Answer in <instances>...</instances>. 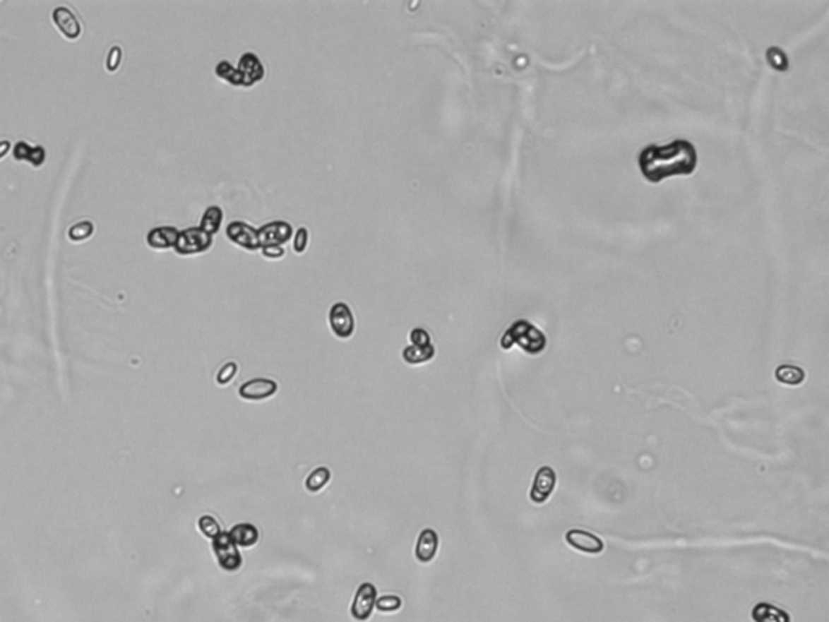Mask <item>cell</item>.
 <instances>
[{"label":"cell","instance_id":"obj_1","mask_svg":"<svg viewBox=\"0 0 829 622\" xmlns=\"http://www.w3.org/2000/svg\"><path fill=\"white\" fill-rule=\"evenodd\" d=\"M698 166V154L693 143L676 140L667 146L651 145L640 152L638 167L651 184H660L667 177L692 175Z\"/></svg>","mask_w":829,"mask_h":622},{"label":"cell","instance_id":"obj_2","mask_svg":"<svg viewBox=\"0 0 829 622\" xmlns=\"http://www.w3.org/2000/svg\"><path fill=\"white\" fill-rule=\"evenodd\" d=\"M513 345H518L528 355H539L548 345V339L535 324L527 319H518L501 337V347L504 350H511Z\"/></svg>","mask_w":829,"mask_h":622},{"label":"cell","instance_id":"obj_3","mask_svg":"<svg viewBox=\"0 0 829 622\" xmlns=\"http://www.w3.org/2000/svg\"><path fill=\"white\" fill-rule=\"evenodd\" d=\"M214 237L208 235L200 227H190L181 230L177 239V244L174 250L181 256H191L200 255V253L208 251L213 246Z\"/></svg>","mask_w":829,"mask_h":622},{"label":"cell","instance_id":"obj_4","mask_svg":"<svg viewBox=\"0 0 829 622\" xmlns=\"http://www.w3.org/2000/svg\"><path fill=\"white\" fill-rule=\"evenodd\" d=\"M213 549L215 558H217L219 566L224 570L234 572L240 569L241 566V556L239 551V546L234 543L229 532H220L217 537L213 539Z\"/></svg>","mask_w":829,"mask_h":622},{"label":"cell","instance_id":"obj_5","mask_svg":"<svg viewBox=\"0 0 829 622\" xmlns=\"http://www.w3.org/2000/svg\"><path fill=\"white\" fill-rule=\"evenodd\" d=\"M556 486H557V475H556L554 469H552V467H549V465L539 467L538 472H536V475H535V480L532 484V489H530L528 498L536 506L544 504L546 501L552 496Z\"/></svg>","mask_w":829,"mask_h":622},{"label":"cell","instance_id":"obj_6","mask_svg":"<svg viewBox=\"0 0 829 622\" xmlns=\"http://www.w3.org/2000/svg\"><path fill=\"white\" fill-rule=\"evenodd\" d=\"M376 599H378V590H376V587L373 585V583H369V582L362 583V585L358 587L355 598H353V603H352L350 611H352L353 619L364 622L371 618L373 609L376 606Z\"/></svg>","mask_w":829,"mask_h":622},{"label":"cell","instance_id":"obj_7","mask_svg":"<svg viewBox=\"0 0 829 622\" xmlns=\"http://www.w3.org/2000/svg\"><path fill=\"white\" fill-rule=\"evenodd\" d=\"M329 324L333 333L339 339H348L355 333V318L350 306L342 301H337L329 310Z\"/></svg>","mask_w":829,"mask_h":622},{"label":"cell","instance_id":"obj_8","mask_svg":"<svg viewBox=\"0 0 829 622\" xmlns=\"http://www.w3.org/2000/svg\"><path fill=\"white\" fill-rule=\"evenodd\" d=\"M225 235H227V239L232 241V244H235L237 246H240V249H243V250H246V251L261 250V246H259V240H258V229H253L251 225H248L246 222L232 221L227 225V229H225Z\"/></svg>","mask_w":829,"mask_h":622},{"label":"cell","instance_id":"obj_9","mask_svg":"<svg viewBox=\"0 0 829 622\" xmlns=\"http://www.w3.org/2000/svg\"><path fill=\"white\" fill-rule=\"evenodd\" d=\"M292 225L285 221H273L258 229L259 246H282L292 239Z\"/></svg>","mask_w":829,"mask_h":622},{"label":"cell","instance_id":"obj_10","mask_svg":"<svg viewBox=\"0 0 829 622\" xmlns=\"http://www.w3.org/2000/svg\"><path fill=\"white\" fill-rule=\"evenodd\" d=\"M566 542L571 548L583 554H601L604 551L606 544L600 537L582 528H572L566 533Z\"/></svg>","mask_w":829,"mask_h":622},{"label":"cell","instance_id":"obj_11","mask_svg":"<svg viewBox=\"0 0 829 622\" xmlns=\"http://www.w3.org/2000/svg\"><path fill=\"white\" fill-rule=\"evenodd\" d=\"M237 70H239L241 78V88H250L259 83L264 78V75H266L263 62L253 52L243 54L239 60V65H237Z\"/></svg>","mask_w":829,"mask_h":622},{"label":"cell","instance_id":"obj_12","mask_svg":"<svg viewBox=\"0 0 829 622\" xmlns=\"http://www.w3.org/2000/svg\"><path fill=\"white\" fill-rule=\"evenodd\" d=\"M52 20H54V25L57 26V30L62 32V36L67 37V40L75 41L81 36V31H83L81 21L78 20V16L71 12L70 8L64 7V5L54 8Z\"/></svg>","mask_w":829,"mask_h":622},{"label":"cell","instance_id":"obj_13","mask_svg":"<svg viewBox=\"0 0 829 622\" xmlns=\"http://www.w3.org/2000/svg\"><path fill=\"white\" fill-rule=\"evenodd\" d=\"M278 383L268 378H256L251 381H246L241 384L239 389V395L245 400H264L273 397L278 393Z\"/></svg>","mask_w":829,"mask_h":622},{"label":"cell","instance_id":"obj_14","mask_svg":"<svg viewBox=\"0 0 829 622\" xmlns=\"http://www.w3.org/2000/svg\"><path fill=\"white\" fill-rule=\"evenodd\" d=\"M438 548H439L438 533H436L433 528H424V530L419 533V537H418L415 554H417V559L419 561V563H431V561L436 558Z\"/></svg>","mask_w":829,"mask_h":622},{"label":"cell","instance_id":"obj_15","mask_svg":"<svg viewBox=\"0 0 829 622\" xmlns=\"http://www.w3.org/2000/svg\"><path fill=\"white\" fill-rule=\"evenodd\" d=\"M179 234H180V230H177L175 227H170V225H162V227H156V229L149 230L148 235H146V241H148V245L154 250H169V249H174L175 246L177 239H179Z\"/></svg>","mask_w":829,"mask_h":622},{"label":"cell","instance_id":"obj_16","mask_svg":"<svg viewBox=\"0 0 829 622\" xmlns=\"http://www.w3.org/2000/svg\"><path fill=\"white\" fill-rule=\"evenodd\" d=\"M13 157L16 161H26L31 166L41 167L46 161V150L42 146H30L26 141H18L13 148Z\"/></svg>","mask_w":829,"mask_h":622},{"label":"cell","instance_id":"obj_17","mask_svg":"<svg viewBox=\"0 0 829 622\" xmlns=\"http://www.w3.org/2000/svg\"><path fill=\"white\" fill-rule=\"evenodd\" d=\"M753 622H790V616L786 611L771 603H758L751 609Z\"/></svg>","mask_w":829,"mask_h":622},{"label":"cell","instance_id":"obj_18","mask_svg":"<svg viewBox=\"0 0 829 622\" xmlns=\"http://www.w3.org/2000/svg\"><path fill=\"white\" fill-rule=\"evenodd\" d=\"M229 533H230L232 539H234V543L239 548H251L258 543V539H259L258 528L251 524L235 525Z\"/></svg>","mask_w":829,"mask_h":622},{"label":"cell","instance_id":"obj_19","mask_svg":"<svg viewBox=\"0 0 829 622\" xmlns=\"http://www.w3.org/2000/svg\"><path fill=\"white\" fill-rule=\"evenodd\" d=\"M222 221H224L222 209H220L219 206H209L206 211H204L201 222H200V225H198V227L204 230V232H206L208 235L214 237L215 234L219 232L220 225H222Z\"/></svg>","mask_w":829,"mask_h":622},{"label":"cell","instance_id":"obj_20","mask_svg":"<svg viewBox=\"0 0 829 622\" xmlns=\"http://www.w3.org/2000/svg\"><path fill=\"white\" fill-rule=\"evenodd\" d=\"M776 381L786 384V386H799L805 381V371L795 365H781L775 371Z\"/></svg>","mask_w":829,"mask_h":622},{"label":"cell","instance_id":"obj_21","mask_svg":"<svg viewBox=\"0 0 829 622\" xmlns=\"http://www.w3.org/2000/svg\"><path fill=\"white\" fill-rule=\"evenodd\" d=\"M436 355V350H434V345H428V347H417V345H408L403 349V360L407 363H410V365H419V363H427L431 359H434Z\"/></svg>","mask_w":829,"mask_h":622},{"label":"cell","instance_id":"obj_22","mask_svg":"<svg viewBox=\"0 0 829 622\" xmlns=\"http://www.w3.org/2000/svg\"><path fill=\"white\" fill-rule=\"evenodd\" d=\"M330 480V470L328 467H319L313 470L306 478V489L309 493H319Z\"/></svg>","mask_w":829,"mask_h":622},{"label":"cell","instance_id":"obj_23","mask_svg":"<svg viewBox=\"0 0 829 622\" xmlns=\"http://www.w3.org/2000/svg\"><path fill=\"white\" fill-rule=\"evenodd\" d=\"M215 75H217L219 80L225 81V83L229 85H234V86H241V78H240V73L237 67H234L227 60H222V62H219L215 65Z\"/></svg>","mask_w":829,"mask_h":622},{"label":"cell","instance_id":"obj_24","mask_svg":"<svg viewBox=\"0 0 829 622\" xmlns=\"http://www.w3.org/2000/svg\"><path fill=\"white\" fill-rule=\"evenodd\" d=\"M94 234V224L91 221H81L68 229V239L71 241H85Z\"/></svg>","mask_w":829,"mask_h":622},{"label":"cell","instance_id":"obj_25","mask_svg":"<svg viewBox=\"0 0 829 622\" xmlns=\"http://www.w3.org/2000/svg\"><path fill=\"white\" fill-rule=\"evenodd\" d=\"M376 608L381 613H394V611H399L402 608V599L397 594H384V597L376 599Z\"/></svg>","mask_w":829,"mask_h":622},{"label":"cell","instance_id":"obj_26","mask_svg":"<svg viewBox=\"0 0 829 622\" xmlns=\"http://www.w3.org/2000/svg\"><path fill=\"white\" fill-rule=\"evenodd\" d=\"M198 527H200V530L204 537H208L211 539H214L220 532H222L217 524V520H215L214 517H211V515L200 517V520H198Z\"/></svg>","mask_w":829,"mask_h":622},{"label":"cell","instance_id":"obj_27","mask_svg":"<svg viewBox=\"0 0 829 622\" xmlns=\"http://www.w3.org/2000/svg\"><path fill=\"white\" fill-rule=\"evenodd\" d=\"M237 371H239V366H237L235 361L225 363V365L220 368L219 373H217V383L220 384V386H225V384H229L232 379L235 378Z\"/></svg>","mask_w":829,"mask_h":622},{"label":"cell","instance_id":"obj_28","mask_svg":"<svg viewBox=\"0 0 829 622\" xmlns=\"http://www.w3.org/2000/svg\"><path fill=\"white\" fill-rule=\"evenodd\" d=\"M768 62L777 70H787V57L781 49L771 47L770 51H768Z\"/></svg>","mask_w":829,"mask_h":622},{"label":"cell","instance_id":"obj_29","mask_svg":"<svg viewBox=\"0 0 829 622\" xmlns=\"http://www.w3.org/2000/svg\"><path fill=\"white\" fill-rule=\"evenodd\" d=\"M308 241H309V232L306 227H300L295 232L294 235V251L298 253V255H302V253H305L308 249Z\"/></svg>","mask_w":829,"mask_h":622},{"label":"cell","instance_id":"obj_30","mask_svg":"<svg viewBox=\"0 0 829 622\" xmlns=\"http://www.w3.org/2000/svg\"><path fill=\"white\" fill-rule=\"evenodd\" d=\"M410 340H412V345H417V347H428V345H433L431 344V335L428 331H424L422 328H415L413 331L410 333Z\"/></svg>","mask_w":829,"mask_h":622},{"label":"cell","instance_id":"obj_31","mask_svg":"<svg viewBox=\"0 0 829 622\" xmlns=\"http://www.w3.org/2000/svg\"><path fill=\"white\" fill-rule=\"evenodd\" d=\"M120 64H121V49L119 46H114L109 51V56L106 60V68H107V71L112 73V71L119 70Z\"/></svg>","mask_w":829,"mask_h":622},{"label":"cell","instance_id":"obj_32","mask_svg":"<svg viewBox=\"0 0 829 622\" xmlns=\"http://www.w3.org/2000/svg\"><path fill=\"white\" fill-rule=\"evenodd\" d=\"M261 255L266 260H282L285 256V249L284 246H264L261 249Z\"/></svg>","mask_w":829,"mask_h":622},{"label":"cell","instance_id":"obj_33","mask_svg":"<svg viewBox=\"0 0 829 622\" xmlns=\"http://www.w3.org/2000/svg\"><path fill=\"white\" fill-rule=\"evenodd\" d=\"M10 150H12V143H10L8 140L0 141V159H4L5 156H7Z\"/></svg>","mask_w":829,"mask_h":622}]
</instances>
